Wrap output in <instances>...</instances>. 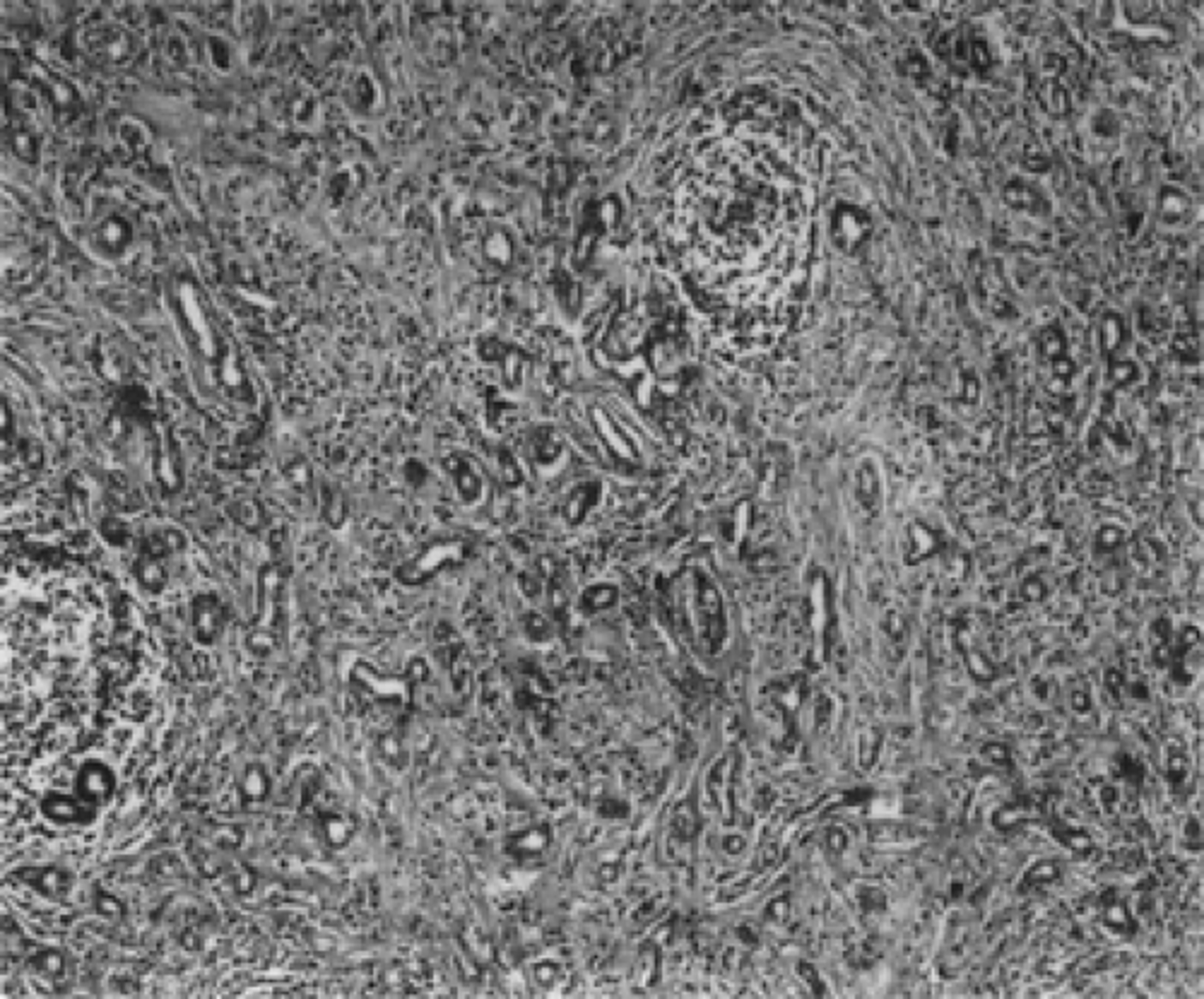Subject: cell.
Returning a JSON list of instances; mask_svg holds the SVG:
<instances>
[{
	"mask_svg": "<svg viewBox=\"0 0 1204 999\" xmlns=\"http://www.w3.org/2000/svg\"><path fill=\"white\" fill-rule=\"evenodd\" d=\"M689 183L685 232L699 263L732 289H754L795 263L802 229V189L757 148L730 145Z\"/></svg>",
	"mask_w": 1204,
	"mask_h": 999,
	"instance_id": "1",
	"label": "cell"
},
{
	"mask_svg": "<svg viewBox=\"0 0 1204 999\" xmlns=\"http://www.w3.org/2000/svg\"><path fill=\"white\" fill-rule=\"evenodd\" d=\"M20 881L49 901H65L73 891V874L58 865H36L15 872Z\"/></svg>",
	"mask_w": 1204,
	"mask_h": 999,
	"instance_id": "2",
	"label": "cell"
},
{
	"mask_svg": "<svg viewBox=\"0 0 1204 999\" xmlns=\"http://www.w3.org/2000/svg\"><path fill=\"white\" fill-rule=\"evenodd\" d=\"M111 795H114V776H111L109 768L99 761H90V764L82 766L80 776H78V797L94 809L97 805L109 802Z\"/></svg>",
	"mask_w": 1204,
	"mask_h": 999,
	"instance_id": "3",
	"label": "cell"
},
{
	"mask_svg": "<svg viewBox=\"0 0 1204 999\" xmlns=\"http://www.w3.org/2000/svg\"><path fill=\"white\" fill-rule=\"evenodd\" d=\"M85 809H92L90 805H82V799L68 797V795H49L41 802V811L56 823H85L92 817H85Z\"/></svg>",
	"mask_w": 1204,
	"mask_h": 999,
	"instance_id": "4",
	"label": "cell"
},
{
	"mask_svg": "<svg viewBox=\"0 0 1204 999\" xmlns=\"http://www.w3.org/2000/svg\"><path fill=\"white\" fill-rule=\"evenodd\" d=\"M29 965L44 980H61L65 976V968H68V959L58 949H41L29 959Z\"/></svg>",
	"mask_w": 1204,
	"mask_h": 999,
	"instance_id": "5",
	"label": "cell"
},
{
	"mask_svg": "<svg viewBox=\"0 0 1204 999\" xmlns=\"http://www.w3.org/2000/svg\"><path fill=\"white\" fill-rule=\"evenodd\" d=\"M270 795V778L261 766H251L241 781V797L246 805H261Z\"/></svg>",
	"mask_w": 1204,
	"mask_h": 999,
	"instance_id": "6",
	"label": "cell"
},
{
	"mask_svg": "<svg viewBox=\"0 0 1204 999\" xmlns=\"http://www.w3.org/2000/svg\"><path fill=\"white\" fill-rule=\"evenodd\" d=\"M94 903H97L99 915H104V918L119 920V918H123V915H126V906H123V903H120L119 898L111 896V893H106V891H99L97 898H94Z\"/></svg>",
	"mask_w": 1204,
	"mask_h": 999,
	"instance_id": "7",
	"label": "cell"
}]
</instances>
